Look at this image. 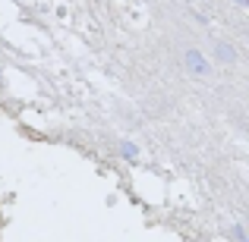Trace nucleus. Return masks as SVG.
<instances>
[{"mask_svg": "<svg viewBox=\"0 0 249 242\" xmlns=\"http://www.w3.org/2000/svg\"><path fill=\"white\" fill-rule=\"evenodd\" d=\"M186 66H189V73H196V76L208 73V60L199 54V50H186Z\"/></svg>", "mask_w": 249, "mask_h": 242, "instance_id": "1", "label": "nucleus"}, {"mask_svg": "<svg viewBox=\"0 0 249 242\" xmlns=\"http://www.w3.org/2000/svg\"><path fill=\"white\" fill-rule=\"evenodd\" d=\"M214 54H218L221 63H233V60H237V57H233V48H227V44H218V48H214Z\"/></svg>", "mask_w": 249, "mask_h": 242, "instance_id": "2", "label": "nucleus"}, {"mask_svg": "<svg viewBox=\"0 0 249 242\" xmlns=\"http://www.w3.org/2000/svg\"><path fill=\"white\" fill-rule=\"evenodd\" d=\"M126 158H136V145H129V142H123V148H120Z\"/></svg>", "mask_w": 249, "mask_h": 242, "instance_id": "3", "label": "nucleus"}]
</instances>
